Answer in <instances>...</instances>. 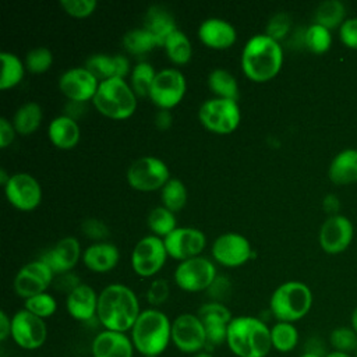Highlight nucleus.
<instances>
[{"mask_svg": "<svg viewBox=\"0 0 357 357\" xmlns=\"http://www.w3.org/2000/svg\"><path fill=\"white\" fill-rule=\"evenodd\" d=\"M163 49L174 64H185L192 54V46L188 36L178 28L166 39Z\"/></svg>", "mask_w": 357, "mask_h": 357, "instance_id": "nucleus-35", "label": "nucleus"}, {"mask_svg": "<svg viewBox=\"0 0 357 357\" xmlns=\"http://www.w3.org/2000/svg\"><path fill=\"white\" fill-rule=\"evenodd\" d=\"M0 60H1L0 88L6 91L21 82L25 71V64H22L21 59L17 54L10 52H1Z\"/></svg>", "mask_w": 357, "mask_h": 357, "instance_id": "nucleus-33", "label": "nucleus"}, {"mask_svg": "<svg viewBox=\"0 0 357 357\" xmlns=\"http://www.w3.org/2000/svg\"><path fill=\"white\" fill-rule=\"evenodd\" d=\"M141 314L134 290L121 283L107 284L98 297L96 318L107 331L127 332Z\"/></svg>", "mask_w": 357, "mask_h": 357, "instance_id": "nucleus-1", "label": "nucleus"}, {"mask_svg": "<svg viewBox=\"0 0 357 357\" xmlns=\"http://www.w3.org/2000/svg\"><path fill=\"white\" fill-rule=\"evenodd\" d=\"M298 357H321L319 354L317 353H312V351H308V353H304V354H300Z\"/></svg>", "mask_w": 357, "mask_h": 357, "instance_id": "nucleus-60", "label": "nucleus"}, {"mask_svg": "<svg viewBox=\"0 0 357 357\" xmlns=\"http://www.w3.org/2000/svg\"><path fill=\"white\" fill-rule=\"evenodd\" d=\"M60 6L70 15L85 18L95 11L98 3L96 0H61Z\"/></svg>", "mask_w": 357, "mask_h": 357, "instance_id": "nucleus-45", "label": "nucleus"}, {"mask_svg": "<svg viewBox=\"0 0 357 357\" xmlns=\"http://www.w3.org/2000/svg\"><path fill=\"white\" fill-rule=\"evenodd\" d=\"M53 271L40 259L25 264L14 278V290L21 298H29L45 290L53 283Z\"/></svg>", "mask_w": 357, "mask_h": 357, "instance_id": "nucleus-14", "label": "nucleus"}, {"mask_svg": "<svg viewBox=\"0 0 357 357\" xmlns=\"http://www.w3.org/2000/svg\"><path fill=\"white\" fill-rule=\"evenodd\" d=\"M212 257L223 266H240L245 264L252 254L250 241L240 233L229 231L215 238L212 244Z\"/></svg>", "mask_w": 357, "mask_h": 357, "instance_id": "nucleus-15", "label": "nucleus"}, {"mask_svg": "<svg viewBox=\"0 0 357 357\" xmlns=\"http://www.w3.org/2000/svg\"><path fill=\"white\" fill-rule=\"evenodd\" d=\"M329 178L337 185L353 184L357 181V149H344L331 162Z\"/></svg>", "mask_w": 357, "mask_h": 357, "instance_id": "nucleus-28", "label": "nucleus"}, {"mask_svg": "<svg viewBox=\"0 0 357 357\" xmlns=\"http://www.w3.org/2000/svg\"><path fill=\"white\" fill-rule=\"evenodd\" d=\"M98 297L99 294H96L91 286L81 283L70 294H67L66 308L74 319L88 322L96 317Z\"/></svg>", "mask_w": 357, "mask_h": 357, "instance_id": "nucleus-25", "label": "nucleus"}, {"mask_svg": "<svg viewBox=\"0 0 357 357\" xmlns=\"http://www.w3.org/2000/svg\"><path fill=\"white\" fill-rule=\"evenodd\" d=\"M81 257V245L77 237L60 238L52 248L46 250L38 259L45 262L54 275L71 272Z\"/></svg>", "mask_w": 357, "mask_h": 357, "instance_id": "nucleus-21", "label": "nucleus"}, {"mask_svg": "<svg viewBox=\"0 0 357 357\" xmlns=\"http://www.w3.org/2000/svg\"><path fill=\"white\" fill-rule=\"evenodd\" d=\"M198 119L206 130L216 134H229L238 127L241 114L237 100L215 96L201 105Z\"/></svg>", "mask_w": 357, "mask_h": 357, "instance_id": "nucleus-7", "label": "nucleus"}, {"mask_svg": "<svg viewBox=\"0 0 357 357\" xmlns=\"http://www.w3.org/2000/svg\"><path fill=\"white\" fill-rule=\"evenodd\" d=\"M173 123V117L170 114L169 110H165V109H160L156 116H155V126L159 128V130H167Z\"/></svg>", "mask_w": 357, "mask_h": 357, "instance_id": "nucleus-52", "label": "nucleus"}, {"mask_svg": "<svg viewBox=\"0 0 357 357\" xmlns=\"http://www.w3.org/2000/svg\"><path fill=\"white\" fill-rule=\"evenodd\" d=\"M84 67L91 71L99 82L109 78H124L130 73V61L123 54L96 53L85 60Z\"/></svg>", "mask_w": 357, "mask_h": 357, "instance_id": "nucleus-24", "label": "nucleus"}, {"mask_svg": "<svg viewBox=\"0 0 357 357\" xmlns=\"http://www.w3.org/2000/svg\"><path fill=\"white\" fill-rule=\"evenodd\" d=\"M81 230L85 234V237L91 240H96L98 243L103 241L109 236V227L106 226V223L96 218L85 219L81 225Z\"/></svg>", "mask_w": 357, "mask_h": 357, "instance_id": "nucleus-46", "label": "nucleus"}, {"mask_svg": "<svg viewBox=\"0 0 357 357\" xmlns=\"http://www.w3.org/2000/svg\"><path fill=\"white\" fill-rule=\"evenodd\" d=\"M25 68L31 73L40 74L47 71L53 64V54L47 47H35L25 56Z\"/></svg>", "mask_w": 357, "mask_h": 357, "instance_id": "nucleus-43", "label": "nucleus"}, {"mask_svg": "<svg viewBox=\"0 0 357 357\" xmlns=\"http://www.w3.org/2000/svg\"><path fill=\"white\" fill-rule=\"evenodd\" d=\"M218 272L215 264L206 257H194L181 261L173 273L176 284L190 293L208 290L212 282L216 279Z\"/></svg>", "mask_w": 357, "mask_h": 357, "instance_id": "nucleus-9", "label": "nucleus"}, {"mask_svg": "<svg viewBox=\"0 0 357 357\" xmlns=\"http://www.w3.org/2000/svg\"><path fill=\"white\" fill-rule=\"evenodd\" d=\"M119 258H120L119 248L114 244L106 243V241L93 243L88 245L82 252L84 265L89 271L98 272V273H105L112 271L117 265Z\"/></svg>", "mask_w": 357, "mask_h": 357, "instance_id": "nucleus-26", "label": "nucleus"}, {"mask_svg": "<svg viewBox=\"0 0 357 357\" xmlns=\"http://www.w3.org/2000/svg\"><path fill=\"white\" fill-rule=\"evenodd\" d=\"M146 223H148L149 230L155 236L165 238L169 233H172L176 229L177 219L174 216V212H172L167 208H165L163 205H160V206H155L153 209H151Z\"/></svg>", "mask_w": 357, "mask_h": 357, "instance_id": "nucleus-37", "label": "nucleus"}, {"mask_svg": "<svg viewBox=\"0 0 357 357\" xmlns=\"http://www.w3.org/2000/svg\"><path fill=\"white\" fill-rule=\"evenodd\" d=\"M99 79L85 67H73L66 70L59 78V88L68 100L86 102L93 99Z\"/></svg>", "mask_w": 357, "mask_h": 357, "instance_id": "nucleus-18", "label": "nucleus"}, {"mask_svg": "<svg viewBox=\"0 0 357 357\" xmlns=\"http://www.w3.org/2000/svg\"><path fill=\"white\" fill-rule=\"evenodd\" d=\"M43 112L39 103L36 102H26L20 106L13 117V126L17 134L29 135L38 130L42 123Z\"/></svg>", "mask_w": 357, "mask_h": 357, "instance_id": "nucleus-30", "label": "nucleus"}, {"mask_svg": "<svg viewBox=\"0 0 357 357\" xmlns=\"http://www.w3.org/2000/svg\"><path fill=\"white\" fill-rule=\"evenodd\" d=\"M167 258L163 238L149 234L142 237L131 252V266L139 276L148 278L160 271Z\"/></svg>", "mask_w": 357, "mask_h": 357, "instance_id": "nucleus-12", "label": "nucleus"}, {"mask_svg": "<svg viewBox=\"0 0 357 357\" xmlns=\"http://www.w3.org/2000/svg\"><path fill=\"white\" fill-rule=\"evenodd\" d=\"M353 223L342 215L329 216L319 230V245L328 254L344 251L353 240Z\"/></svg>", "mask_w": 357, "mask_h": 357, "instance_id": "nucleus-20", "label": "nucleus"}, {"mask_svg": "<svg viewBox=\"0 0 357 357\" xmlns=\"http://www.w3.org/2000/svg\"><path fill=\"white\" fill-rule=\"evenodd\" d=\"M131 340L134 349L144 357H158L172 342V322L156 308L144 310L131 328Z\"/></svg>", "mask_w": 357, "mask_h": 357, "instance_id": "nucleus-4", "label": "nucleus"}, {"mask_svg": "<svg viewBox=\"0 0 357 357\" xmlns=\"http://www.w3.org/2000/svg\"><path fill=\"white\" fill-rule=\"evenodd\" d=\"M53 284L59 291L70 294L75 287L81 284V282H79V278L73 272H66V273L57 275V278L53 279Z\"/></svg>", "mask_w": 357, "mask_h": 357, "instance_id": "nucleus-50", "label": "nucleus"}, {"mask_svg": "<svg viewBox=\"0 0 357 357\" xmlns=\"http://www.w3.org/2000/svg\"><path fill=\"white\" fill-rule=\"evenodd\" d=\"M226 344L237 357H266L272 349L271 328L257 317H234L227 328Z\"/></svg>", "mask_w": 357, "mask_h": 357, "instance_id": "nucleus-3", "label": "nucleus"}, {"mask_svg": "<svg viewBox=\"0 0 357 357\" xmlns=\"http://www.w3.org/2000/svg\"><path fill=\"white\" fill-rule=\"evenodd\" d=\"M172 342L183 353L197 354L206 347L204 324L197 314H180L172 322Z\"/></svg>", "mask_w": 357, "mask_h": 357, "instance_id": "nucleus-11", "label": "nucleus"}, {"mask_svg": "<svg viewBox=\"0 0 357 357\" xmlns=\"http://www.w3.org/2000/svg\"><path fill=\"white\" fill-rule=\"evenodd\" d=\"M188 194L184 183L178 178H170L162 188V205L172 212H178L187 202Z\"/></svg>", "mask_w": 357, "mask_h": 357, "instance_id": "nucleus-39", "label": "nucleus"}, {"mask_svg": "<svg viewBox=\"0 0 357 357\" xmlns=\"http://www.w3.org/2000/svg\"><path fill=\"white\" fill-rule=\"evenodd\" d=\"M206 291H208V296L211 297V301L222 303L230 293V282L226 276L218 275Z\"/></svg>", "mask_w": 357, "mask_h": 357, "instance_id": "nucleus-49", "label": "nucleus"}, {"mask_svg": "<svg viewBox=\"0 0 357 357\" xmlns=\"http://www.w3.org/2000/svg\"><path fill=\"white\" fill-rule=\"evenodd\" d=\"M197 315L204 324L206 346H219L226 342L227 328L233 317L223 303L208 301L198 308Z\"/></svg>", "mask_w": 357, "mask_h": 357, "instance_id": "nucleus-19", "label": "nucleus"}, {"mask_svg": "<svg viewBox=\"0 0 357 357\" xmlns=\"http://www.w3.org/2000/svg\"><path fill=\"white\" fill-rule=\"evenodd\" d=\"M64 114L66 116H68V117H71V119H77V117H79L82 113H84V110H85V107H84V102H75V100H68V103L66 105V107H64Z\"/></svg>", "mask_w": 357, "mask_h": 357, "instance_id": "nucleus-53", "label": "nucleus"}, {"mask_svg": "<svg viewBox=\"0 0 357 357\" xmlns=\"http://www.w3.org/2000/svg\"><path fill=\"white\" fill-rule=\"evenodd\" d=\"M169 291H170V289H169L167 280H165V279H155L149 284V287L146 290V300H148V303L151 305L158 307V305L163 304L167 300Z\"/></svg>", "mask_w": 357, "mask_h": 357, "instance_id": "nucleus-47", "label": "nucleus"}, {"mask_svg": "<svg viewBox=\"0 0 357 357\" xmlns=\"http://www.w3.org/2000/svg\"><path fill=\"white\" fill-rule=\"evenodd\" d=\"M8 183L4 185L7 201L21 211L35 209L42 199V190L38 180L29 173L10 174Z\"/></svg>", "mask_w": 357, "mask_h": 357, "instance_id": "nucleus-17", "label": "nucleus"}, {"mask_svg": "<svg viewBox=\"0 0 357 357\" xmlns=\"http://www.w3.org/2000/svg\"><path fill=\"white\" fill-rule=\"evenodd\" d=\"M199 40L212 49H227L237 39L236 28L222 18H206L198 28Z\"/></svg>", "mask_w": 357, "mask_h": 357, "instance_id": "nucleus-23", "label": "nucleus"}, {"mask_svg": "<svg viewBox=\"0 0 357 357\" xmlns=\"http://www.w3.org/2000/svg\"><path fill=\"white\" fill-rule=\"evenodd\" d=\"M49 139L56 148L60 149H71L74 148L79 141V126L77 120L61 114L54 117L47 127Z\"/></svg>", "mask_w": 357, "mask_h": 357, "instance_id": "nucleus-27", "label": "nucleus"}, {"mask_svg": "<svg viewBox=\"0 0 357 357\" xmlns=\"http://www.w3.org/2000/svg\"><path fill=\"white\" fill-rule=\"evenodd\" d=\"M271 342L272 349L279 353H289L294 350L298 343V331L291 322L278 321L271 328Z\"/></svg>", "mask_w": 357, "mask_h": 357, "instance_id": "nucleus-34", "label": "nucleus"}, {"mask_svg": "<svg viewBox=\"0 0 357 357\" xmlns=\"http://www.w3.org/2000/svg\"><path fill=\"white\" fill-rule=\"evenodd\" d=\"M10 177H11V176H8V174H7L6 169H3V167H1V169H0V184H1L3 187H4V185L8 183Z\"/></svg>", "mask_w": 357, "mask_h": 357, "instance_id": "nucleus-56", "label": "nucleus"}, {"mask_svg": "<svg viewBox=\"0 0 357 357\" xmlns=\"http://www.w3.org/2000/svg\"><path fill=\"white\" fill-rule=\"evenodd\" d=\"M290 26H291V18L286 13H279V14H275L269 20L265 33L269 38L279 42L280 39H283L289 33Z\"/></svg>", "mask_w": 357, "mask_h": 357, "instance_id": "nucleus-44", "label": "nucleus"}, {"mask_svg": "<svg viewBox=\"0 0 357 357\" xmlns=\"http://www.w3.org/2000/svg\"><path fill=\"white\" fill-rule=\"evenodd\" d=\"M91 350L93 357H132L135 349L124 332L105 329L93 337Z\"/></svg>", "mask_w": 357, "mask_h": 357, "instance_id": "nucleus-22", "label": "nucleus"}, {"mask_svg": "<svg viewBox=\"0 0 357 357\" xmlns=\"http://www.w3.org/2000/svg\"><path fill=\"white\" fill-rule=\"evenodd\" d=\"M194 357H213L211 353H208V351H199V353H197V354H194Z\"/></svg>", "mask_w": 357, "mask_h": 357, "instance_id": "nucleus-59", "label": "nucleus"}, {"mask_svg": "<svg viewBox=\"0 0 357 357\" xmlns=\"http://www.w3.org/2000/svg\"><path fill=\"white\" fill-rule=\"evenodd\" d=\"M283 49L266 33L251 36L241 52V70L254 82L272 79L282 68Z\"/></svg>", "mask_w": 357, "mask_h": 357, "instance_id": "nucleus-2", "label": "nucleus"}, {"mask_svg": "<svg viewBox=\"0 0 357 357\" xmlns=\"http://www.w3.org/2000/svg\"><path fill=\"white\" fill-rule=\"evenodd\" d=\"M24 308L28 310L29 312H32L33 315L45 319V318L52 317L56 312L57 303L52 294L45 291V293H40V294L26 298Z\"/></svg>", "mask_w": 357, "mask_h": 357, "instance_id": "nucleus-42", "label": "nucleus"}, {"mask_svg": "<svg viewBox=\"0 0 357 357\" xmlns=\"http://www.w3.org/2000/svg\"><path fill=\"white\" fill-rule=\"evenodd\" d=\"M148 357H153V356H148Z\"/></svg>", "mask_w": 357, "mask_h": 357, "instance_id": "nucleus-62", "label": "nucleus"}, {"mask_svg": "<svg viewBox=\"0 0 357 357\" xmlns=\"http://www.w3.org/2000/svg\"><path fill=\"white\" fill-rule=\"evenodd\" d=\"M339 36L344 46L357 50V17L344 20L340 25Z\"/></svg>", "mask_w": 357, "mask_h": 357, "instance_id": "nucleus-48", "label": "nucleus"}, {"mask_svg": "<svg viewBox=\"0 0 357 357\" xmlns=\"http://www.w3.org/2000/svg\"><path fill=\"white\" fill-rule=\"evenodd\" d=\"M123 46L130 54L135 56L145 54L153 47H159L155 36L144 26L127 31L123 36Z\"/></svg>", "mask_w": 357, "mask_h": 357, "instance_id": "nucleus-32", "label": "nucleus"}, {"mask_svg": "<svg viewBox=\"0 0 357 357\" xmlns=\"http://www.w3.org/2000/svg\"><path fill=\"white\" fill-rule=\"evenodd\" d=\"M15 128L10 120L6 117L0 119V148H7L15 138Z\"/></svg>", "mask_w": 357, "mask_h": 357, "instance_id": "nucleus-51", "label": "nucleus"}, {"mask_svg": "<svg viewBox=\"0 0 357 357\" xmlns=\"http://www.w3.org/2000/svg\"><path fill=\"white\" fill-rule=\"evenodd\" d=\"M350 326L356 331V333H357V305H356V308L353 310V312H351V317H350Z\"/></svg>", "mask_w": 357, "mask_h": 357, "instance_id": "nucleus-57", "label": "nucleus"}, {"mask_svg": "<svg viewBox=\"0 0 357 357\" xmlns=\"http://www.w3.org/2000/svg\"><path fill=\"white\" fill-rule=\"evenodd\" d=\"M169 180L167 165L155 156H141L127 169V181L137 191L149 192L163 188Z\"/></svg>", "mask_w": 357, "mask_h": 357, "instance_id": "nucleus-8", "label": "nucleus"}, {"mask_svg": "<svg viewBox=\"0 0 357 357\" xmlns=\"http://www.w3.org/2000/svg\"><path fill=\"white\" fill-rule=\"evenodd\" d=\"M208 88L216 95V98L234 99L238 98V85L233 74L223 68H215L208 75Z\"/></svg>", "mask_w": 357, "mask_h": 357, "instance_id": "nucleus-31", "label": "nucleus"}, {"mask_svg": "<svg viewBox=\"0 0 357 357\" xmlns=\"http://www.w3.org/2000/svg\"><path fill=\"white\" fill-rule=\"evenodd\" d=\"M95 109L113 120H124L137 109V95L124 78H109L99 82L92 99Z\"/></svg>", "mask_w": 357, "mask_h": 357, "instance_id": "nucleus-5", "label": "nucleus"}, {"mask_svg": "<svg viewBox=\"0 0 357 357\" xmlns=\"http://www.w3.org/2000/svg\"><path fill=\"white\" fill-rule=\"evenodd\" d=\"M144 28L155 36L159 47H163L166 39L177 29V25L170 11L160 6H152L145 14Z\"/></svg>", "mask_w": 357, "mask_h": 357, "instance_id": "nucleus-29", "label": "nucleus"}, {"mask_svg": "<svg viewBox=\"0 0 357 357\" xmlns=\"http://www.w3.org/2000/svg\"><path fill=\"white\" fill-rule=\"evenodd\" d=\"M354 357H357V350H356V353H354Z\"/></svg>", "mask_w": 357, "mask_h": 357, "instance_id": "nucleus-61", "label": "nucleus"}, {"mask_svg": "<svg viewBox=\"0 0 357 357\" xmlns=\"http://www.w3.org/2000/svg\"><path fill=\"white\" fill-rule=\"evenodd\" d=\"M325 357H354V354H347V353H342V351H331L328 353Z\"/></svg>", "mask_w": 357, "mask_h": 357, "instance_id": "nucleus-58", "label": "nucleus"}, {"mask_svg": "<svg viewBox=\"0 0 357 357\" xmlns=\"http://www.w3.org/2000/svg\"><path fill=\"white\" fill-rule=\"evenodd\" d=\"M11 337L21 349L35 350L43 346L47 337L45 319L22 308L11 317Z\"/></svg>", "mask_w": 357, "mask_h": 357, "instance_id": "nucleus-13", "label": "nucleus"}, {"mask_svg": "<svg viewBox=\"0 0 357 357\" xmlns=\"http://www.w3.org/2000/svg\"><path fill=\"white\" fill-rule=\"evenodd\" d=\"M322 205H324V209H325L328 213H333V215H337L336 212L339 211L340 202H339V199H337V197H336V195H332V194H329V195H326V197L324 198V202H322Z\"/></svg>", "mask_w": 357, "mask_h": 357, "instance_id": "nucleus-55", "label": "nucleus"}, {"mask_svg": "<svg viewBox=\"0 0 357 357\" xmlns=\"http://www.w3.org/2000/svg\"><path fill=\"white\" fill-rule=\"evenodd\" d=\"M332 43V35L328 28L319 24H311L304 32V45L317 54L325 53Z\"/></svg>", "mask_w": 357, "mask_h": 357, "instance_id": "nucleus-40", "label": "nucleus"}, {"mask_svg": "<svg viewBox=\"0 0 357 357\" xmlns=\"http://www.w3.org/2000/svg\"><path fill=\"white\" fill-rule=\"evenodd\" d=\"M167 255L177 261L198 257L206 245L204 231L195 227H176L163 238Z\"/></svg>", "mask_w": 357, "mask_h": 357, "instance_id": "nucleus-16", "label": "nucleus"}, {"mask_svg": "<svg viewBox=\"0 0 357 357\" xmlns=\"http://www.w3.org/2000/svg\"><path fill=\"white\" fill-rule=\"evenodd\" d=\"M312 305V293L310 287L297 280L284 282L278 286L269 300L272 315L282 322L300 321L304 318Z\"/></svg>", "mask_w": 357, "mask_h": 357, "instance_id": "nucleus-6", "label": "nucleus"}, {"mask_svg": "<svg viewBox=\"0 0 357 357\" xmlns=\"http://www.w3.org/2000/svg\"><path fill=\"white\" fill-rule=\"evenodd\" d=\"M11 336V318L4 311H0V340L4 342Z\"/></svg>", "mask_w": 357, "mask_h": 357, "instance_id": "nucleus-54", "label": "nucleus"}, {"mask_svg": "<svg viewBox=\"0 0 357 357\" xmlns=\"http://www.w3.org/2000/svg\"><path fill=\"white\" fill-rule=\"evenodd\" d=\"M156 73L153 66L148 61H139L134 66L130 74V82L131 88L135 92L137 96H148L152 82L156 77Z\"/></svg>", "mask_w": 357, "mask_h": 357, "instance_id": "nucleus-38", "label": "nucleus"}, {"mask_svg": "<svg viewBox=\"0 0 357 357\" xmlns=\"http://www.w3.org/2000/svg\"><path fill=\"white\" fill-rule=\"evenodd\" d=\"M344 15H346V10L342 1L326 0L317 7L314 20H315V24H319L331 31L344 22Z\"/></svg>", "mask_w": 357, "mask_h": 357, "instance_id": "nucleus-36", "label": "nucleus"}, {"mask_svg": "<svg viewBox=\"0 0 357 357\" xmlns=\"http://www.w3.org/2000/svg\"><path fill=\"white\" fill-rule=\"evenodd\" d=\"M185 77L177 68H163L156 73L149 91V99L160 109L169 110L178 105L185 93Z\"/></svg>", "mask_w": 357, "mask_h": 357, "instance_id": "nucleus-10", "label": "nucleus"}, {"mask_svg": "<svg viewBox=\"0 0 357 357\" xmlns=\"http://www.w3.org/2000/svg\"><path fill=\"white\" fill-rule=\"evenodd\" d=\"M329 343L333 351L354 354L357 350V333L351 326H337L331 331Z\"/></svg>", "mask_w": 357, "mask_h": 357, "instance_id": "nucleus-41", "label": "nucleus"}]
</instances>
